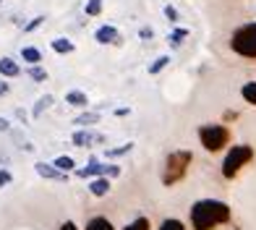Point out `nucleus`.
I'll use <instances>...</instances> for the list:
<instances>
[{"label":"nucleus","mask_w":256,"mask_h":230,"mask_svg":"<svg viewBox=\"0 0 256 230\" xmlns=\"http://www.w3.org/2000/svg\"><path fill=\"white\" fill-rule=\"evenodd\" d=\"M230 206L220 199H199L191 206V228L194 230H214L230 222Z\"/></svg>","instance_id":"f257e3e1"},{"label":"nucleus","mask_w":256,"mask_h":230,"mask_svg":"<svg viewBox=\"0 0 256 230\" xmlns=\"http://www.w3.org/2000/svg\"><path fill=\"white\" fill-rule=\"evenodd\" d=\"M194 162V154L188 149H178V152H170L168 160H165V172H162V183L165 186H176L178 180L186 178V172H188Z\"/></svg>","instance_id":"f03ea898"},{"label":"nucleus","mask_w":256,"mask_h":230,"mask_svg":"<svg viewBox=\"0 0 256 230\" xmlns=\"http://www.w3.org/2000/svg\"><path fill=\"white\" fill-rule=\"evenodd\" d=\"M254 160V146L248 144H236V146H230V152L225 154L222 160V176L230 180V178H236L240 168H246L248 162Z\"/></svg>","instance_id":"7ed1b4c3"},{"label":"nucleus","mask_w":256,"mask_h":230,"mask_svg":"<svg viewBox=\"0 0 256 230\" xmlns=\"http://www.w3.org/2000/svg\"><path fill=\"white\" fill-rule=\"evenodd\" d=\"M230 48L240 58H256V21L243 24L240 29L232 32L230 37Z\"/></svg>","instance_id":"20e7f679"},{"label":"nucleus","mask_w":256,"mask_h":230,"mask_svg":"<svg viewBox=\"0 0 256 230\" xmlns=\"http://www.w3.org/2000/svg\"><path fill=\"white\" fill-rule=\"evenodd\" d=\"M199 142L206 152H220L230 144V128L220 123H206L199 128Z\"/></svg>","instance_id":"39448f33"},{"label":"nucleus","mask_w":256,"mask_h":230,"mask_svg":"<svg viewBox=\"0 0 256 230\" xmlns=\"http://www.w3.org/2000/svg\"><path fill=\"white\" fill-rule=\"evenodd\" d=\"M76 176L78 178H118L120 176V165H104V162L92 160L86 168L76 170Z\"/></svg>","instance_id":"423d86ee"},{"label":"nucleus","mask_w":256,"mask_h":230,"mask_svg":"<svg viewBox=\"0 0 256 230\" xmlns=\"http://www.w3.org/2000/svg\"><path fill=\"white\" fill-rule=\"evenodd\" d=\"M71 139H74V144L76 146H94V144H102L104 142V136L102 134H97V131H89V128H81V131H76L74 136H71Z\"/></svg>","instance_id":"0eeeda50"},{"label":"nucleus","mask_w":256,"mask_h":230,"mask_svg":"<svg viewBox=\"0 0 256 230\" xmlns=\"http://www.w3.org/2000/svg\"><path fill=\"white\" fill-rule=\"evenodd\" d=\"M34 170H37V176L40 178H44V180H68V172H63V170H58L55 165H50V162H37L34 165Z\"/></svg>","instance_id":"6e6552de"},{"label":"nucleus","mask_w":256,"mask_h":230,"mask_svg":"<svg viewBox=\"0 0 256 230\" xmlns=\"http://www.w3.org/2000/svg\"><path fill=\"white\" fill-rule=\"evenodd\" d=\"M94 40H97L100 44H120V42H123V37H120V32L115 29V26H110V24H104V26H100V29L94 32Z\"/></svg>","instance_id":"1a4fd4ad"},{"label":"nucleus","mask_w":256,"mask_h":230,"mask_svg":"<svg viewBox=\"0 0 256 230\" xmlns=\"http://www.w3.org/2000/svg\"><path fill=\"white\" fill-rule=\"evenodd\" d=\"M21 74V66L14 60V58H0V76L3 78H16Z\"/></svg>","instance_id":"9d476101"},{"label":"nucleus","mask_w":256,"mask_h":230,"mask_svg":"<svg viewBox=\"0 0 256 230\" xmlns=\"http://www.w3.org/2000/svg\"><path fill=\"white\" fill-rule=\"evenodd\" d=\"M50 44H52V50H55L58 55H71V52L76 50V44L68 40V37H58V40H52Z\"/></svg>","instance_id":"9b49d317"},{"label":"nucleus","mask_w":256,"mask_h":230,"mask_svg":"<svg viewBox=\"0 0 256 230\" xmlns=\"http://www.w3.org/2000/svg\"><path fill=\"white\" fill-rule=\"evenodd\" d=\"M52 102H55V97H52V94L40 97L37 102H34V108H32V118H40V115H42L44 110H50V108H52Z\"/></svg>","instance_id":"f8f14e48"},{"label":"nucleus","mask_w":256,"mask_h":230,"mask_svg":"<svg viewBox=\"0 0 256 230\" xmlns=\"http://www.w3.org/2000/svg\"><path fill=\"white\" fill-rule=\"evenodd\" d=\"M89 191H92V196H104V194H110V180L108 178H94L89 183Z\"/></svg>","instance_id":"ddd939ff"},{"label":"nucleus","mask_w":256,"mask_h":230,"mask_svg":"<svg viewBox=\"0 0 256 230\" xmlns=\"http://www.w3.org/2000/svg\"><path fill=\"white\" fill-rule=\"evenodd\" d=\"M66 102H68V105H76V108H86L89 105V97L84 94V92H68V94H66Z\"/></svg>","instance_id":"4468645a"},{"label":"nucleus","mask_w":256,"mask_h":230,"mask_svg":"<svg viewBox=\"0 0 256 230\" xmlns=\"http://www.w3.org/2000/svg\"><path fill=\"white\" fill-rule=\"evenodd\" d=\"M86 230H115L112 222L108 220V217H92V220L86 222Z\"/></svg>","instance_id":"2eb2a0df"},{"label":"nucleus","mask_w":256,"mask_h":230,"mask_svg":"<svg viewBox=\"0 0 256 230\" xmlns=\"http://www.w3.org/2000/svg\"><path fill=\"white\" fill-rule=\"evenodd\" d=\"M21 58H24L26 63H32V66H40L42 63V52L37 48H24V50H21Z\"/></svg>","instance_id":"dca6fc26"},{"label":"nucleus","mask_w":256,"mask_h":230,"mask_svg":"<svg viewBox=\"0 0 256 230\" xmlns=\"http://www.w3.org/2000/svg\"><path fill=\"white\" fill-rule=\"evenodd\" d=\"M240 97L248 102V105H254L256 108V82H248V84H243V89H240Z\"/></svg>","instance_id":"f3484780"},{"label":"nucleus","mask_w":256,"mask_h":230,"mask_svg":"<svg viewBox=\"0 0 256 230\" xmlns=\"http://www.w3.org/2000/svg\"><path fill=\"white\" fill-rule=\"evenodd\" d=\"M58 170H63V172H71V170H76V162H74V157H68V154H63V157H55V162H52Z\"/></svg>","instance_id":"a211bd4d"},{"label":"nucleus","mask_w":256,"mask_h":230,"mask_svg":"<svg viewBox=\"0 0 256 230\" xmlns=\"http://www.w3.org/2000/svg\"><path fill=\"white\" fill-rule=\"evenodd\" d=\"M100 118H102L100 112H81L74 123L76 126H94V123H100Z\"/></svg>","instance_id":"6ab92c4d"},{"label":"nucleus","mask_w":256,"mask_h":230,"mask_svg":"<svg viewBox=\"0 0 256 230\" xmlns=\"http://www.w3.org/2000/svg\"><path fill=\"white\" fill-rule=\"evenodd\" d=\"M29 78L32 82H37V84H42V82H48V71H44L42 66H29Z\"/></svg>","instance_id":"aec40b11"},{"label":"nucleus","mask_w":256,"mask_h":230,"mask_svg":"<svg viewBox=\"0 0 256 230\" xmlns=\"http://www.w3.org/2000/svg\"><path fill=\"white\" fill-rule=\"evenodd\" d=\"M168 66H170V55H160L157 60H154L152 66H149V74H152V76H157L160 71H165Z\"/></svg>","instance_id":"412c9836"},{"label":"nucleus","mask_w":256,"mask_h":230,"mask_svg":"<svg viewBox=\"0 0 256 230\" xmlns=\"http://www.w3.org/2000/svg\"><path fill=\"white\" fill-rule=\"evenodd\" d=\"M186 37H188V29H172V34L168 37V42L172 44V48H180Z\"/></svg>","instance_id":"4be33fe9"},{"label":"nucleus","mask_w":256,"mask_h":230,"mask_svg":"<svg viewBox=\"0 0 256 230\" xmlns=\"http://www.w3.org/2000/svg\"><path fill=\"white\" fill-rule=\"evenodd\" d=\"M84 14H86V16H100V14H102V0H86Z\"/></svg>","instance_id":"5701e85b"},{"label":"nucleus","mask_w":256,"mask_h":230,"mask_svg":"<svg viewBox=\"0 0 256 230\" xmlns=\"http://www.w3.org/2000/svg\"><path fill=\"white\" fill-rule=\"evenodd\" d=\"M123 230H152V225H149L146 217H136V220H134V222H128Z\"/></svg>","instance_id":"b1692460"},{"label":"nucleus","mask_w":256,"mask_h":230,"mask_svg":"<svg viewBox=\"0 0 256 230\" xmlns=\"http://www.w3.org/2000/svg\"><path fill=\"white\" fill-rule=\"evenodd\" d=\"M44 21H48V18H44V16H34L32 21H29V24H24V32L26 34H32V32H37L42 24H44Z\"/></svg>","instance_id":"393cba45"},{"label":"nucleus","mask_w":256,"mask_h":230,"mask_svg":"<svg viewBox=\"0 0 256 230\" xmlns=\"http://www.w3.org/2000/svg\"><path fill=\"white\" fill-rule=\"evenodd\" d=\"M160 230H186V225L180 220H176V217H170V220H165L160 225Z\"/></svg>","instance_id":"a878e982"},{"label":"nucleus","mask_w":256,"mask_h":230,"mask_svg":"<svg viewBox=\"0 0 256 230\" xmlns=\"http://www.w3.org/2000/svg\"><path fill=\"white\" fill-rule=\"evenodd\" d=\"M134 149V144H123V146H115V149H108V157H120V154H128Z\"/></svg>","instance_id":"bb28decb"},{"label":"nucleus","mask_w":256,"mask_h":230,"mask_svg":"<svg viewBox=\"0 0 256 230\" xmlns=\"http://www.w3.org/2000/svg\"><path fill=\"white\" fill-rule=\"evenodd\" d=\"M165 16H168L170 24H176V21H178V10L172 8V6H165Z\"/></svg>","instance_id":"cd10ccee"},{"label":"nucleus","mask_w":256,"mask_h":230,"mask_svg":"<svg viewBox=\"0 0 256 230\" xmlns=\"http://www.w3.org/2000/svg\"><path fill=\"white\" fill-rule=\"evenodd\" d=\"M138 37H142V40H152L154 37V29L152 26H142V29H138Z\"/></svg>","instance_id":"c85d7f7f"},{"label":"nucleus","mask_w":256,"mask_h":230,"mask_svg":"<svg viewBox=\"0 0 256 230\" xmlns=\"http://www.w3.org/2000/svg\"><path fill=\"white\" fill-rule=\"evenodd\" d=\"M10 180H14V176H10L8 170H0V188H3V186H8Z\"/></svg>","instance_id":"c756f323"},{"label":"nucleus","mask_w":256,"mask_h":230,"mask_svg":"<svg viewBox=\"0 0 256 230\" xmlns=\"http://www.w3.org/2000/svg\"><path fill=\"white\" fill-rule=\"evenodd\" d=\"M8 89H10V86L6 84V78H0V97H6V94H8Z\"/></svg>","instance_id":"7c9ffc66"},{"label":"nucleus","mask_w":256,"mask_h":230,"mask_svg":"<svg viewBox=\"0 0 256 230\" xmlns=\"http://www.w3.org/2000/svg\"><path fill=\"white\" fill-rule=\"evenodd\" d=\"M60 230H78V228H76V222H71V220H66V222L60 225Z\"/></svg>","instance_id":"2f4dec72"},{"label":"nucleus","mask_w":256,"mask_h":230,"mask_svg":"<svg viewBox=\"0 0 256 230\" xmlns=\"http://www.w3.org/2000/svg\"><path fill=\"white\" fill-rule=\"evenodd\" d=\"M0 131H10V123L6 118H0Z\"/></svg>","instance_id":"473e14b6"},{"label":"nucleus","mask_w":256,"mask_h":230,"mask_svg":"<svg viewBox=\"0 0 256 230\" xmlns=\"http://www.w3.org/2000/svg\"><path fill=\"white\" fill-rule=\"evenodd\" d=\"M16 118H18V120H24V123H26V112H24V110H16Z\"/></svg>","instance_id":"72a5a7b5"}]
</instances>
